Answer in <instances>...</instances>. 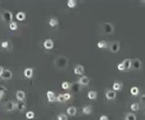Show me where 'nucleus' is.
<instances>
[{
  "instance_id": "f257e3e1",
  "label": "nucleus",
  "mask_w": 145,
  "mask_h": 120,
  "mask_svg": "<svg viewBox=\"0 0 145 120\" xmlns=\"http://www.w3.org/2000/svg\"><path fill=\"white\" fill-rule=\"evenodd\" d=\"M55 65L58 69H65L68 65V59L66 57H64V56H59L55 60Z\"/></svg>"
},
{
  "instance_id": "f03ea898",
  "label": "nucleus",
  "mask_w": 145,
  "mask_h": 120,
  "mask_svg": "<svg viewBox=\"0 0 145 120\" xmlns=\"http://www.w3.org/2000/svg\"><path fill=\"white\" fill-rule=\"evenodd\" d=\"M18 108V102H15V101L10 100V101H7L6 104H5V109L7 111H14Z\"/></svg>"
},
{
  "instance_id": "7ed1b4c3",
  "label": "nucleus",
  "mask_w": 145,
  "mask_h": 120,
  "mask_svg": "<svg viewBox=\"0 0 145 120\" xmlns=\"http://www.w3.org/2000/svg\"><path fill=\"white\" fill-rule=\"evenodd\" d=\"M142 66H143V63H142V61L139 60L138 58L132 59V69H134V70H139V69L142 68Z\"/></svg>"
},
{
  "instance_id": "20e7f679",
  "label": "nucleus",
  "mask_w": 145,
  "mask_h": 120,
  "mask_svg": "<svg viewBox=\"0 0 145 120\" xmlns=\"http://www.w3.org/2000/svg\"><path fill=\"white\" fill-rule=\"evenodd\" d=\"M104 32L107 35H112L114 32V26L111 22H105L104 24Z\"/></svg>"
},
{
  "instance_id": "39448f33",
  "label": "nucleus",
  "mask_w": 145,
  "mask_h": 120,
  "mask_svg": "<svg viewBox=\"0 0 145 120\" xmlns=\"http://www.w3.org/2000/svg\"><path fill=\"white\" fill-rule=\"evenodd\" d=\"M110 49H111V51L114 52V53L118 52V51H120V49H121L120 42H118V41H113V42L110 45Z\"/></svg>"
},
{
  "instance_id": "423d86ee",
  "label": "nucleus",
  "mask_w": 145,
  "mask_h": 120,
  "mask_svg": "<svg viewBox=\"0 0 145 120\" xmlns=\"http://www.w3.org/2000/svg\"><path fill=\"white\" fill-rule=\"evenodd\" d=\"M1 78L4 80H10L12 78V72L9 70V69H4V72L1 75Z\"/></svg>"
},
{
  "instance_id": "0eeeda50",
  "label": "nucleus",
  "mask_w": 145,
  "mask_h": 120,
  "mask_svg": "<svg viewBox=\"0 0 145 120\" xmlns=\"http://www.w3.org/2000/svg\"><path fill=\"white\" fill-rule=\"evenodd\" d=\"M2 18H4V20L6 22H11L12 21V14L10 11H4L2 12Z\"/></svg>"
},
{
  "instance_id": "6e6552de",
  "label": "nucleus",
  "mask_w": 145,
  "mask_h": 120,
  "mask_svg": "<svg viewBox=\"0 0 145 120\" xmlns=\"http://www.w3.org/2000/svg\"><path fill=\"white\" fill-rule=\"evenodd\" d=\"M44 48L47 50H51L54 48V41L51 39H46L44 41Z\"/></svg>"
},
{
  "instance_id": "1a4fd4ad",
  "label": "nucleus",
  "mask_w": 145,
  "mask_h": 120,
  "mask_svg": "<svg viewBox=\"0 0 145 120\" xmlns=\"http://www.w3.org/2000/svg\"><path fill=\"white\" fill-rule=\"evenodd\" d=\"M78 83L82 86H87L89 83V78L86 77V76H81V78H79V80H78Z\"/></svg>"
},
{
  "instance_id": "9d476101",
  "label": "nucleus",
  "mask_w": 145,
  "mask_h": 120,
  "mask_svg": "<svg viewBox=\"0 0 145 120\" xmlns=\"http://www.w3.org/2000/svg\"><path fill=\"white\" fill-rule=\"evenodd\" d=\"M106 98L108 100H114L116 98V91L114 90H107L106 91Z\"/></svg>"
},
{
  "instance_id": "9b49d317",
  "label": "nucleus",
  "mask_w": 145,
  "mask_h": 120,
  "mask_svg": "<svg viewBox=\"0 0 145 120\" xmlns=\"http://www.w3.org/2000/svg\"><path fill=\"white\" fill-rule=\"evenodd\" d=\"M16 97H17V99H18L19 101H24L25 98H26L25 91H22V90H17V91H16Z\"/></svg>"
},
{
  "instance_id": "f8f14e48",
  "label": "nucleus",
  "mask_w": 145,
  "mask_h": 120,
  "mask_svg": "<svg viewBox=\"0 0 145 120\" xmlns=\"http://www.w3.org/2000/svg\"><path fill=\"white\" fill-rule=\"evenodd\" d=\"M32 75H33V69L32 68H26L24 70V76L26 78L30 79L32 77Z\"/></svg>"
},
{
  "instance_id": "ddd939ff",
  "label": "nucleus",
  "mask_w": 145,
  "mask_h": 120,
  "mask_svg": "<svg viewBox=\"0 0 145 120\" xmlns=\"http://www.w3.org/2000/svg\"><path fill=\"white\" fill-rule=\"evenodd\" d=\"M84 66H82V65H77L76 67H75L74 69V72H75V75H83L84 73Z\"/></svg>"
},
{
  "instance_id": "4468645a",
  "label": "nucleus",
  "mask_w": 145,
  "mask_h": 120,
  "mask_svg": "<svg viewBox=\"0 0 145 120\" xmlns=\"http://www.w3.org/2000/svg\"><path fill=\"white\" fill-rule=\"evenodd\" d=\"M47 99L49 102H54V101H56V94L54 93V91L49 90L47 91Z\"/></svg>"
},
{
  "instance_id": "2eb2a0df",
  "label": "nucleus",
  "mask_w": 145,
  "mask_h": 120,
  "mask_svg": "<svg viewBox=\"0 0 145 120\" xmlns=\"http://www.w3.org/2000/svg\"><path fill=\"white\" fill-rule=\"evenodd\" d=\"M77 112V109L76 107L74 106H69L68 108H67V114H69V116H75Z\"/></svg>"
},
{
  "instance_id": "dca6fc26",
  "label": "nucleus",
  "mask_w": 145,
  "mask_h": 120,
  "mask_svg": "<svg viewBox=\"0 0 145 120\" xmlns=\"http://www.w3.org/2000/svg\"><path fill=\"white\" fill-rule=\"evenodd\" d=\"M124 65V67H125V70H129V69H132V59H125L124 61H122Z\"/></svg>"
},
{
  "instance_id": "f3484780",
  "label": "nucleus",
  "mask_w": 145,
  "mask_h": 120,
  "mask_svg": "<svg viewBox=\"0 0 145 120\" xmlns=\"http://www.w3.org/2000/svg\"><path fill=\"white\" fill-rule=\"evenodd\" d=\"M16 18H17L18 21H24V20L26 19V14H25V12H22V11H20V12H18V14H17Z\"/></svg>"
},
{
  "instance_id": "a211bd4d",
  "label": "nucleus",
  "mask_w": 145,
  "mask_h": 120,
  "mask_svg": "<svg viewBox=\"0 0 145 120\" xmlns=\"http://www.w3.org/2000/svg\"><path fill=\"white\" fill-rule=\"evenodd\" d=\"M26 103H25V101H18V110L19 111H24V110H26Z\"/></svg>"
},
{
  "instance_id": "6ab92c4d",
  "label": "nucleus",
  "mask_w": 145,
  "mask_h": 120,
  "mask_svg": "<svg viewBox=\"0 0 145 120\" xmlns=\"http://www.w3.org/2000/svg\"><path fill=\"white\" fill-rule=\"evenodd\" d=\"M122 89V82H118V81H116V82L113 83V90L114 91H118Z\"/></svg>"
},
{
  "instance_id": "aec40b11",
  "label": "nucleus",
  "mask_w": 145,
  "mask_h": 120,
  "mask_svg": "<svg viewBox=\"0 0 145 120\" xmlns=\"http://www.w3.org/2000/svg\"><path fill=\"white\" fill-rule=\"evenodd\" d=\"M87 97H88L89 99H93V100H94V99H96V97H97V92L95 90H90L88 92V94H87Z\"/></svg>"
},
{
  "instance_id": "412c9836",
  "label": "nucleus",
  "mask_w": 145,
  "mask_h": 120,
  "mask_svg": "<svg viewBox=\"0 0 145 120\" xmlns=\"http://www.w3.org/2000/svg\"><path fill=\"white\" fill-rule=\"evenodd\" d=\"M57 25H58V20H57L56 18H50V19H49V26L56 27Z\"/></svg>"
},
{
  "instance_id": "4be33fe9",
  "label": "nucleus",
  "mask_w": 145,
  "mask_h": 120,
  "mask_svg": "<svg viewBox=\"0 0 145 120\" xmlns=\"http://www.w3.org/2000/svg\"><path fill=\"white\" fill-rule=\"evenodd\" d=\"M90 112H92V107L90 106H85L83 108V113L84 114H89Z\"/></svg>"
},
{
  "instance_id": "5701e85b",
  "label": "nucleus",
  "mask_w": 145,
  "mask_h": 120,
  "mask_svg": "<svg viewBox=\"0 0 145 120\" xmlns=\"http://www.w3.org/2000/svg\"><path fill=\"white\" fill-rule=\"evenodd\" d=\"M97 47L99 48V49H104V48L107 47V43H106V41H104V40H100V41H98V43H97Z\"/></svg>"
},
{
  "instance_id": "b1692460",
  "label": "nucleus",
  "mask_w": 145,
  "mask_h": 120,
  "mask_svg": "<svg viewBox=\"0 0 145 120\" xmlns=\"http://www.w3.org/2000/svg\"><path fill=\"white\" fill-rule=\"evenodd\" d=\"M76 5H77L76 0H68V1H67V6H68L69 8H75Z\"/></svg>"
},
{
  "instance_id": "393cba45",
  "label": "nucleus",
  "mask_w": 145,
  "mask_h": 120,
  "mask_svg": "<svg viewBox=\"0 0 145 120\" xmlns=\"http://www.w3.org/2000/svg\"><path fill=\"white\" fill-rule=\"evenodd\" d=\"M125 119H126V120H137L136 116H135V114H134V113H132V112H129V113L126 114Z\"/></svg>"
},
{
  "instance_id": "a878e982",
  "label": "nucleus",
  "mask_w": 145,
  "mask_h": 120,
  "mask_svg": "<svg viewBox=\"0 0 145 120\" xmlns=\"http://www.w3.org/2000/svg\"><path fill=\"white\" fill-rule=\"evenodd\" d=\"M138 91H139V89L137 88V87H132L131 88V94L132 96H137V94H138Z\"/></svg>"
},
{
  "instance_id": "bb28decb",
  "label": "nucleus",
  "mask_w": 145,
  "mask_h": 120,
  "mask_svg": "<svg viewBox=\"0 0 145 120\" xmlns=\"http://www.w3.org/2000/svg\"><path fill=\"white\" fill-rule=\"evenodd\" d=\"M17 28H18L17 22L11 21V22H10V24H9V29H10V30H17Z\"/></svg>"
},
{
  "instance_id": "cd10ccee",
  "label": "nucleus",
  "mask_w": 145,
  "mask_h": 120,
  "mask_svg": "<svg viewBox=\"0 0 145 120\" xmlns=\"http://www.w3.org/2000/svg\"><path fill=\"white\" fill-rule=\"evenodd\" d=\"M70 83L68 82V81H64L63 83H61V87H63V89H65V90H68L69 88H70Z\"/></svg>"
},
{
  "instance_id": "c85d7f7f",
  "label": "nucleus",
  "mask_w": 145,
  "mask_h": 120,
  "mask_svg": "<svg viewBox=\"0 0 145 120\" xmlns=\"http://www.w3.org/2000/svg\"><path fill=\"white\" fill-rule=\"evenodd\" d=\"M56 101H58V102H65V99H64V94H58V96H56Z\"/></svg>"
},
{
  "instance_id": "c756f323",
  "label": "nucleus",
  "mask_w": 145,
  "mask_h": 120,
  "mask_svg": "<svg viewBox=\"0 0 145 120\" xmlns=\"http://www.w3.org/2000/svg\"><path fill=\"white\" fill-rule=\"evenodd\" d=\"M26 118L27 119H33L35 118V113H33L32 111H27V113H26Z\"/></svg>"
},
{
  "instance_id": "7c9ffc66",
  "label": "nucleus",
  "mask_w": 145,
  "mask_h": 120,
  "mask_svg": "<svg viewBox=\"0 0 145 120\" xmlns=\"http://www.w3.org/2000/svg\"><path fill=\"white\" fill-rule=\"evenodd\" d=\"M131 109L134 111H138L139 110V104L138 103H132L131 104Z\"/></svg>"
},
{
  "instance_id": "2f4dec72",
  "label": "nucleus",
  "mask_w": 145,
  "mask_h": 120,
  "mask_svg": "<svg viewBox=\"0 0 145 120\" xmlns=\"http://www.w3.org/2000/svg\"><path fill=\"white\" fill-rule=\"evenodd\" d=\"M57 120H68V118H67V116L65 113H59L57 116Z\"/></svg>"
},
{
  "instance_id": "473e14b6",
  "label": "nucleus",
  "mask_w": 145,
  "mask_h": 120,
  "mask_svg": "<svg viewBox=\"0 0 145 120\" xmlns=\"http://www.w3.org/2000/svg\"><path fill=\"white\" fill-rule=\"evenodd\" d=\"M117 69H118L120 71H124V70H125V67H124L123 62H120V63H118V65H117Z\"/></svg>"
},
{
  "instance_id": "72a5a7b5",
  "label": "nucleus",
  "mask_w": 145,
  "mask_h": 120,
  "mask_svg": "<svg viewBox=\"0 0 145 120\" xmlns=\"http://www.w3.org/2000/svg\"><path fill=\"white\" fill-rule=\"evenodd\" d=\"M1 47L2 48H5V49H8V47H9V42L8 41H4L1 43Z\"/></svg>"
},
{
  "instance_id": "f704fd0d",
  "label": "nucleus",
  "mask_w": 145,
  "mask_h": 120,
  "mask_svg": "<svg viewBox=\"0 0 145 120\" xmlns=\"http://www.w3.org/2000/svg\"><path fill=\"white\" fill-rule=\"evenodd\" d=\"M71 98V96L69 93H64V99H65V101H67V100H69V99Z\"/></svg>"
},
{
  "instance_id": "c9c22d12",
  "label": "nucleus",
  "mask_w": 145,
  "mask_h": 120,
  "mask_svg": "<svg viewBox=\"0 0 145 120\" xmlns=\"http://www.w3.org/2000/svg\"><path fill=\"white\" fill-rule=\"evenodd\" d=\"M99 120H108V117H107V116H105V114H103V116H100Z\"/></svg>"
},
{
  "instance_id": "e433bc0d",
  "label": "nucleus",
  "mask_w": 145,
  "mask_h": 120,
  "mask_svg": "<svg viewBox=\"0 0 145 120\" xmlns=\"http://www.w3.org/2000/svg\"><path fill=\"white\" fill-rule=\"evenodd\" d=\"M0 91H2V92H6V88H5L4 86H0Z\"/></svg>"
},
{
  "instance_id": "4c0bfd02",
  "label": "nucleus",
  "mask_w": 145,
  "mask_h": 120,
  "mask_svg": "<svg viewBox=\"0 0 145 120\" xmlns=\"http://www.w3.org/2000/svg\"><path fill=\"white\" fill-rule=\"evenodd\" d=\"M141 101H143V102H145V94H143V96H141Z\"/></svg>"
},
{
  "instance_id": "58836bf2",
  "label": "nucleus",
  "mask_w": 145,
  "mask_h": 120,
  "mask_svg": "<svg viewBox=\"0 0 145 120\" xmlns=\"http://www.w3.org/2000/svg\"><path fill=\"white\" fill-rule=\"evenodd\" d=\"M2 72H4V68L0 66V77H1V75H2Z\"/></svg>"
},
{
  "instance_id": "ea45409f",
  "label": "nucleus",
  "mask_w": 145,
  "mask_h": 120,
  "mask_svg": "<svg viewBox=\"0 0 145 120\" xmlns=\"http://www.w3.org/2000/svg\"><path fill=\"white\" fill-rule=\"evenodd\" d=\"M5 96V92H2V91H0V98H2V97Z\"/></svg>"
},
{
  "instance_id": "a19ab883",
  "label": "nucleus",
  "mask_w": 145,
  "mask_h": 120,
  "mask_svg": "<svg viewBox=\"0 0 145 120\" xmlns=\"http://www.w3.org/2000/svg\"><path fill=\"white\" fill-rule=\"evenodd\" d=\"M0 100H1V98H0Z\"/></svg>"
}]
</instances>
